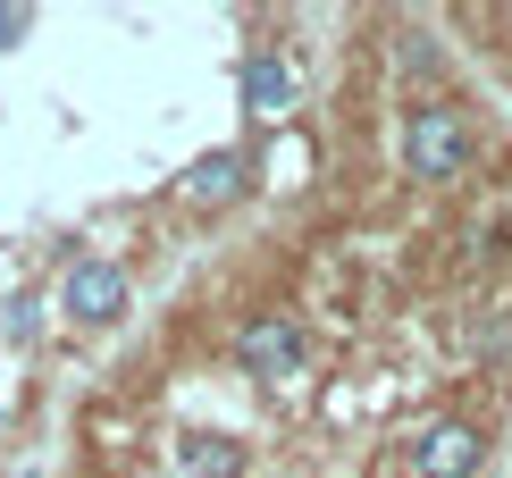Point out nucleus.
Here are the masks:
<instances>
[{"label":"nucleus","mask_w":512,"mask_h":478,"mask_svg":"<svg viewBox=\"0 0 512 478\" xmlns=\"http://www.w3.org/2000/svg\"><path fill=\"white\" fill-rule=\"evenodd\" d=\"M403 168L420 185H454L471 168V126H462L454 101H412L403 110Z\"/></svg>","instance_id":"1"},{"label":"nucleus","mask_w":512,"mask_h":478,"mask_svg":"<svg viewBox=\"0 0 512 478\" xmlns=\"http://www.w3.org/2000/svg\"><path fill=\"white\" fill-rule=\"evenodd\" d=\"M126 302H135V286H126L118 260H101V252L68 260V277H59V319L68 328H118Z\"/></svg>","instance_id":"2"},{"label":"nucleus","mask_w":512,"mask_h":478,"mask_svg":"<svg viewBox=\"0 0 512 478\" xmlns=\"http://www.w3.org/2000/svg\"><path fill=\"white\" fill-rule=\"evenodd\" d=\"M479 462H487V437L471 420H429L412 445V478H479Z\"/></svg>","instance_id":"3"},{"label":"nucleus","mask_w":512,"mask_h":478,"mask_svg":"<svg viewBox=\"0 0 512 478\" xmlns=\"http://www.w3.org/2000/svg\"><path fill=\"white\" fill-rule=\"evenodd\" d=\"M236 361L252 369V378H294V369H303V328H294L286 311L252 319V328L236 336Z\"/></svg>","instance_id":"4"},{"label":"nucleus","mask_w":512,"mask_h":478,"mask_svg":"<svg viewBox=\"0 0 512 478\" xmlns=\"http://www.w3.org/2000/svg\"><path fill=\"white\" fill-rule=\"evenodd\" d=\"M244 185H252V160L219 143V151H202V160L185 168V185H177V193H185V210H227Z\"/></svg>","instance_id":"5"},{"label":"nucleus","mask_w":512,"mask_h":478,"mask_svg":"<svg viewBox=\"0 0 512 478\" xmlns=\"http://www.w3.org/2000/svg\"><path fill=\"white\" fill-rule=\"evenodd\" d=\"M286 101H294V76H286V59H277V51H252V59H244V110L277 118Z\"/></svg>","instance_id":"6"},{"label":"nucleus","mask_w":512,"mask_h":478,"mask_svg":"<svg viewBox=\"0 0 512 478\" xmlns=\"http://www.w3.org/2000/svg\"><path fill=\"white\" fill-rule=\"evenodd\" d=\"M236 470H244L236 437H185L177 445V478H236Z\"/></svg>","instance_id":"7"},{"label":"nucleus","mask_w":512,"mask_h":478,"mask_svg":"<svg viewBox=\"0 0 512 478\" xmlns=\"http://www.w3.org/2000/svg\"><path fill=\"white\" fill-rule=\"evenodd\" d=\"M395 59H403V76H420V84H429V76L445 68V51H437V42H429V34H420V26H412V34H403V51H395Z\"/></svg>","instance_id":"8"},{"label":"nucleus","mask_w":512,"mask_h":478,"mask_svg":"<svg viewBox=\"0 0 512 478\" xmlns=\"http://www.w3.org/2000/svg\"><path fill=\"white\" fill-rule=\"evenodd\" d=\"M26 34H34V9L26 0H0V51H17Z\"/></svg>","instance_id":"9"},{"label":"nucleus","mask_w":512,"mask_h":478,"mask_svg":"<svg viewBox=\"0 0 512 478\" xmlns=\"http://www.w3.org/2000/svg\"><path fill=\"white\" fill-rule=\"evenodd\" d=\"M0 420H9V411H0Z\"/></svg>","instance_id":"10"}]
</instances>
